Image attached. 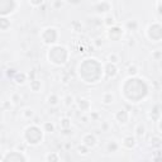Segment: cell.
Listing matches in <instances>:
<instances>
[{"label": "cell", "mask_w": 162, "mask_h": 162, "mask_svg": "<svg viewBox=\"0 0 162 162\" xmlns=\"http://www.w3.org/2000/svg\"><path fill=\"white\" fill-rule=\"evenodd\" d=\"M47 101H48V104H49V105L56 106V105L58 104V101H60V98H58V96H57L56 94H51V95L48 96Z\"/></svg>", "instance_id": "4fadbf2b"}, {"label": "cell", "mask_w": 162, "mask_h": 162, "mask_svg": "<svg viewBox=\"0 0 162 162\" xmlns=\"http://www.w3.org/2000/svg\"><path fill=\"white\" fill-rule=\"evenodd\" d=\"M104 24L106 26V27H113L114 24H115V20H114V17H112V15H108V17H105V20H104Z\"/></svg>", "instance_id": "ac0fdd59"}, {"label": "cell", "mask_w": 162, "mask_h": 162, "mask_svg": "<svg viewBox=\"0 0 162 162\" xmlns=\"http://www.w3.org/2000/svg\"><path fill=\"white\" fill-rule=\"evenodd\" d=\"M27 77H28L27 73H17L14 76V81L17 85H23L27 81Z\"/></svg>", "instance_id": "52a82bcc"}, {"label": "cell", "mask_w": 162, "mask_h": 162, "mask_svg": "<svg viewBox=\"0 0 162 162\" xmlns=\"http://www.w3.org/2000/svg\"><path fill=\"white\" fill-rule=\"evenodd\" d=\"M115 119L119 122V123H123V124H125L127 122H128V119H129V114H128V112L125 110V109H121V110H118L117 112V114H115Z\"/></svg>", "instance_id": "277c9868"}, {"label": "cell", "mask_w": 162, "mask_h": 162, "mask_svg": "<svg viewBox=\"0 0 162 162\" xmlns=\"http://www.w3.org/2000/svg\"><path fill=\"white\" fill-rule=\"evenodd\" d=\"M114 101V95L112 93H105L103 94V103L106 104V105H109Z\"/></svg>", "instance_id": "30bf717a"}, {"label": "cell", "mask_w": 162, "mask_h": 162, "mask_svg": "<svg viewBox=\"0 0 162 162\" xmlns=\"http://www.w3.org/2000/svg\"><path fill=\"white\" fill-rule=\"evenodd\" d=\"M29 88H30V90L33 91V93H39L41 89H42V84H41V81H38V80H32Z\"/></svg>", "instance_id": "ba28073f"}, {"label": "cell", "mask_w": 162, "mask_h": 162, "mask_svg": "<svg viewBox=\"0 0 162 162\" xmlns=\"http://www.w3.org/2000/svg\"><path fill=\"white\" fill-rule=\"evenodd\" d=\"M75 101V98L72 95H67V96H65V99H63V104L66 105V106H70L71 104H73Z\"/></svg>", "instance_id": "d6986e66"}, {"label": "cell", "mask_w": 162, "mask_h": 162, "mask_svg": "<svg viewBox=\"0 0 162 162\" xmlns=\"http://www.w3.org/2000/svg\"><path fill=\"white\" fill-rule=\"evenodd\" d=\"M62 5H63V2H61V0H56V2L52 3V8H53V9H58V8H61Z\"/></svg>", "instance_id": "7402d4cb"}, {"label": "cell", "mask_w": 162, "mask_h": 162, "mask_svg": "<svg viewBox=\"0 0 162 162\" xmlns=\"http://www.w3.org/2000/svg\"><path fill=\"white\" fill-rule=\"evenodd\" d=\"M28 2H29V4H32L33 6H38V5H41L43 3V0H28Z\"/></svg>", "instance_id": "603a6c76"}, {"label": "cell", "mask_w": 162, "mask_h": 162, "mask_svg": "<svg viewBox=\"0 0 162 162\" xmlns=\"http://www.w3.org/2000/svg\"><path fill=\"white\" fill-rule=\"evenodd\" d=\"M10 103H13V104H19V101H22V95L19 93H13L12 95H10V98H9Z\"/></svg>", "instance_id": "7c38bea8"}, {"label": "cell", "mask_w": 162, "mask_h": 162, "mask_svg": "<svg viewBox=\"0 0 162 162\" xmlns=\"http://www.w3.org/2000/svg\"><path fill=\"white\" fill-rule=\"evenodd\" d=\"M77 106H79V109H81V112H86L90 108V101L86 100V99H79Z\"/></svg>", "instance_id": "8992f818"}, {"label": "cell", "mask_w": 162, "mask_h": 162, "mask_svg": "<svg viewBox=\"0 0 162 162\" xmlns=\"http://www.w3.org/2000/svg\"><path fill=\"white\" fill-rule=\"evenodd\" d=\"M123 146L125 147V148H133L134 146H136V138L134 137H132V136H128V137H125L124 138V141H123Z\"/></svg>", "instance_id": "5b68a950"}, {"label": "cell", "mask_w": 162, "mask_h": 162, "mask_svg": "<svg viewBox=\"0 0 162 162\" xmlns=\"http://www.w3.org/2000/svg\"><path fill=\"white\" fill-rule=\"evenodd\" d=\"M160 129H161V131H162V121L160 122Z\"/></svg>", "instance_id": "484cf974"}, {"label": "cell", "mask_w": 162, "mask_h": 162, "mask_svg": "<svg viewBox=\"0 0 162 162\" xmlns=\"http://www.w3.org/2000/svg\"><path fill=\"white\" fill-rule=\"evenodd\" d=\"M27 157L20 155V152L18 151H12V152H8L4 157H2V161H26Z\"/></svg>", "instance_id": "7a4b0ae2"}, {"label": "cell", "mask_w": 162, "mask_h": 162, "mask_svg": "<svg viewBox=\"0 0 162 162\" xmlns=\"http://www.w3.org/2000/svg\"><path fill=\"white\" fill-rule=\"evenodd\" d=\"M60 127L62 129H67L71 127V119L70 118H62L61 122H60Z\"/></svg>", "instance_id": "5bb4252c"}, {"label": "cell", "mask_w": 162, "mask_h": 162, "mask_svg": "<svg viewBox=\"0 0 162 162\" xmlns=\"http://www.w3.org/2000/svg\"><path fill=\"white\" fill-rule=\"evenodd\" d=\"M128 73L132 75V76H136V75L138 73V67L136 66V65H132V66L128 67Z\"/></svg>", "instance_id": "ffe728a7"}, {"label": "cell", "mask_w": 162, "mask_h": 162, "mask_svg": "<svg viewBox=\"0 0 162 162\" xmlns=\"http://www.w3.org/2000/svg\"><path fill=\"white\" fill-rule=\"evenodd\" d=\"M30 129V132L29 131H26V133L30 134V137H26L27 139V142L30 143V144H38L41 142V139L39 138H36V136L38 137H42V131H41V128L37 127V125H32V127H28Z\"/></svg>", "instance_id": "6da1fadb"}, {"label": "cell", "mask_w": 162, "mask_h": 162, "mask_svg": "<svg viewBox=\"0 0 162 162\" xmlns=\"http://www.w3.org/2000/svg\"><path fill=\"white\" fill-rule=\"evenodd\" d=\"M46 158H47V160H58V156H55V155L51 156V155H48Z\"/></svg>", "instance_id": "d4e9b609"}, {"label": "cell", "mask_w": 162, "mask_h": 162, "mask_svg": "<svg viewBox=\"0 0 162 162\" xmlns=\"http://www.w3.org/2000/svg\"><path fill=\"white\" fill-rule=\"evenodd\" d=\"M144 133H146V127H144L142 123H139V124L136 127V136H137L138 138H142V137L144 136Z\"/></svg>", "instance_id": "9c48e42d"}, {"label": "cell", "mask_w": 162, "mask_h": 162, "mask_svg": "<svg viewBox=\"0 0 162 162\" xmlns=\"http://www.w3.org/2000/svg\"><path fill=\"white\" fill-rule=\"evenodd\" d=\"M108 61H109L110 63H118L121 60H119V56L117 55V53H110V55H108Z\"/></svg>", "instance_id": "e0dca14e"}, {"label": "cell", "mask_w": 162, "mask_h": 162, "mask_svg": "<svg viewBox=\"0 0 162 162\" xmlns=\"http://www.w3.org/2000/svg\"><path fill=\"white\" fill-rule=\"evenodd\" d=\"M96 142H98V138H96L95 134H91V133H88L85 134L84 138H82V143L88 147H94L96 146Z\"/></svg>", "instance_id": "3957f363"}, {"label": "cell", "mask_w": 162, "mask_h": 162, "mask_svg": "<svg viewBox=\"0 0 162 162\" xmlns=\"http://www.w3.org/2000/svg\"><path fill=\"white\" fill-rule=\"evenodd\" d=\"M43 131H45V132H48V133L55 132V124L51 123V122L45 123V124H43Z\"/></svg>", "instance_id": "2e32d148"}, {"label": "cell", "mask_w": 162, "mask_h": 162, "mask_svg": "<svg viewBox=\"0 0 162 162\" xmlns=\"http://www.w3.org/2000/svg\"><path fill=\"white\" fill-rule=\"evenodd\" d=\"M152 56H153L155 60H160V58L162 57V52H161V51H156V52L152 53Z\"/></svg>", "instance_id": "cb8c5ba5"}, {"label": "cell", "mask_w": 162, "mask_h": 162, "mask_svg": "<svg viewBox=\"0 0 162 162\" xmlns=\"http://www.w3.org/2000/svg\"><path fill=\"white\" fill-rule=\"evenodd\" d=\"M88 148H89L88 146H85V144L82 143V147L80 146V147L77 148V151H79V153H80V155H88Z\"/></svg>", "instance_id": "44dd1931"}, {"label": "cell", "mask_w": 162, "mask_h": 162, "mask_svg": "<svg viewBox=\"0 0 162 162\" xmlns=\"http://www.w3.org/2000/svg\"><path fill=\"white\" fill-rule=\"evenodd\" d=\"M0 27H2V30H6L10 27V20L6 17H3L0 20Z\"/></svg>", "instance_id": "9a60e30c"}, {"label": "cell", "mask_w": 162, "mask_h": 162, "mask_svg": "<svg viewBox=\"0 0 162 162\" xmlns=\"http://www.w3.org/2000/svg\"><path fill=\"white\" fill-rule=\"evenodd\" d=\"M22 115H23L26 119H32L34 117V110L32 108H26V109L22 112Z\"/></svg>", "instance_id": "8fae6325"}]
</instances>
